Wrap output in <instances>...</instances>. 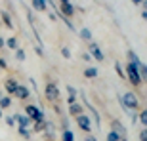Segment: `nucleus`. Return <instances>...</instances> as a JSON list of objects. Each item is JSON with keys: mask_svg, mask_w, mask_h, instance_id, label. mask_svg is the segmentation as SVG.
<instances>
[{"mask_svg": "<svg viewBox=\"0 0 147 141\" xmlns=\"http://www.w3.org/2000/svg\"><path fill=\"white\" fill-rule=\"evenodd\" d=\"M140 141H147V128L142 130V134H140Z\"/></svg>", "mask_w": 147, "mask_h": 141, "instance_id": "29", "label": "nucleus"}, {"mask_svg": "<svg viewBox=\"0 0 147 141\" xmlns=\"http://www.w3.org/2000/svg\"><path fill=\"white\" fill-rule=\"evenodd\" d=\"M61 55L69 59V57H71V50H69V48H61Z\"/></svg>", "mask_w": 147, "mask_h": 141, "instance_id": "27", "label": "nucleus"}, {"mask_svg": "<svg viewBox=\"0 0 147 141\" xmlns=\"http://www.w3.org/2000/svg\"><path fill=\"white\" fill-rule=\"evenodd\" d=\"M138 73H140V76H145V78H147V65H145V63H142V67H140V69H138Z\"/></svg>", "mask_w": 147, "mask_h": 141, "instance_id": "26", "label": "nucleus"}, {"mask_svg": "<svg viewBox=\"0 0 147 141\" xmlns=\"http://www.w3.org/2000/svg\"><path fill=\"white\" fill-rule=\"evenodd\" d=\"M82 99H84V103H86V107L90 109V113H92V116H94V122L98 124V128H99V114H98V109H94L92 107V103L86 99V95H82Z\"/></svg>", "mask_w": 147, "mask_h": 141, "instance_id": "11", "label": "nucleus"}, {"mask_svg": "<svg viewBox=\"0 0 147 141\" xmlns=\"http://www.w3.org/2000/svg\"><path fill=\"white\" fill-rule=\"evenodd\" d=\"M142 17H143V19H147V11H145V10H143V13H142Z\"/></svg>", "mask_w": 147, "mask_h": 141, "instance_id": "33", "label": "nucleus"}, {"mask_svg": "<svg viewBox=\"0 0 147 141\" xmlns=\"http://www.w3.org/2000/svg\"><path fill=\"white\" fill-rule=\"evenodd\" d=\"M86 141H98V139H96L94 136H88V137H86Z\"/></svg>", "mask_w": 147, "mask_h": 141, "instance_id": "31", "label": "nucleus"}, {"mask_svg": "<svg viewBox=\"0 0 147 141\" xmlns=\"http://www.w3.org/2000/svg\"><path fill=\"white\" fill-rule=\"evenodd\" d=\"M143 8H145V11H147V0H143Z\"/></svg>", "mask_w": 147, "mask_h": 141, "instance_id": "35", "label": "nucleus"}, {"mask_svg": "<svg viewBox=\"0 0 147 141\" xmlns=\"http://www.w3.org/2000/svg\"><path fill=\"white\" fill-rule=\"evenodd\" d=\"M6 93H16V90H17V86H19V84H17L16 80H13V78H6Z\"/></svg>", "mask_w": 147, "mask_h": 141, "instance_id": "12", "label": "nucleus"}, {"mask_svg": "<svg viewBox=\"0 0 147 141\" xmlns=\"http://www.w3.org/2000/svg\"><path fill=\"white\" fill-rule=\"evenodd\" d=\"M78 34H80V38H84V40H92V31H90V29H86V27L82 29Z\"/></svg>", "mask_w": 147, "mask_h": 141, "instance_id": "19", "label": "nucleus"}, {"mask_svg": "<svg viewBox=\"0 0 147 141\" xmlns=\"http://www.w3.org/2000/svg\"><path fill=\"white\" fill-rule=\"evenodd\" d=\"M0 17H2V21H4V25L8 29H13V21H11V17L8 11H0Z\"/></svg>", "mask_w": 147, "mask_h": 141, "instance_id": "14", "label": "nucleus"}, {"mask_svg": "<svg viewBox=\"0 0 147 141\" xmlns=\"http://www.w3.org/2000/svg\"><path fill=\"white\" fill-rule=\"evenodd\" d=\"M13 95H16V97H19V99H27L29 95H31V92H29V88H27V86H21V84H19Z\"/></svg>", "mask_w": 147, "mask_h": 141, "instance_id": "10", "label": "nucleus"}, {"mask_svg": "<svg viewBox=\"0 0 147 141\" xmlns=\"http://www.w3.org/2000/svg\"><path fill=\"white\" fill-rule=\"evenodd\" d=\"M126 75H128V80H130L132 84H136V86H140V84H142V76H140L138 69H136V67H132L130 63L126 65Z\"/></svg>", "mask_w": 147, "mask_h": 141, "instance_id": "3", "label": "nucleus"}, {"mask_svg": "<svg viewBox=\"0 0 147 141\" xmlns=\"http://www.w3.org/2000/svg\"><path fill=\"white\" fill-rule=\"evenodd\" d=\"M10 105H11L10 95H2V97H0V111H2V109H8Z\"/></svg>", "mask_w": 147, "mask_h": 141, "instance_id": "16", "label": "nucleus"}, {"mask_svg": "<svg viewBox=\"0 0 147 141\" xmlns=\"http://www.w3.org/2000/svg\"><path fill=\"white\" fill-rule=\"evenodd\" d=\"M107 141H120V137L117 136V134H115L113 130H111L109 134H107Z\"/></svg>", "mask_w": 147, "mask_h": 141, "instance_id": "23", "label": "nucleus"}, {"mask_svg": "<svg viewBox=\"0 0 147 141\" xmlns=\"http://www.w3.org/2000/svg\"><path fill=\"white\" fill-rule=\"evenodd\" d=\"M0 97H2V92H0Z\"/></svg>", "mask_w": 147, "mask_h": 141, "instance_id": "38", "label": "nucleus"}, {"mask_svg": "<svg viewBox=\"0 0 147 141\" xmlns=\"http://www.w3.org/2000/svg\"><path fill=\"white\" fill-rule=\"evenodd\" d=\"M59 2H61V4H63V2H71V0H59Z\"/></svg>", "mask_w": 147, "mask_h": 141, "instance_id": "36", "label": "nucleus"}, {"mask_svg": "<svg viewBox=\"0 0 147 141\" xmlns=\"http://www.w3.org/2000/svg\"><path fill=\"white\" fill-rule=\"evenodd\" d=\"M61 141H75L73 132H71V130H65V132H63V139H61Z\"/></svg>", "mask_w": 147, "mask_h": 141, "instance_id": "21", "label": "nucleus"}, {"mask_svg": "<svg viewBox=\"0 0 147 141\" xmlns=\"http://www.w3.org/2000/svg\"><path fill=\"white\" fill-rule=\"evenodd\" d=\"M17 132H19V136H23L25 139H29V136H31V132L25 130V128H17Z\"/></svg>", "mask_w": 147, "mask_h": 141, "instance_id": "25", "label": "nucleus"}, {"mask_svg": "<svg viewBox=\"0 0 147 141\" xmlns=\"http://www.w3.org/2000/svg\"><path fill=\"white\" fill-rule=\"evenodd\" d=\"M8 67V63H6V59H0V69H6Z\"/></svg>", "mask_w": 147, "mask_h": 141, "instance_id": "30", "label": "nucleus"}, {"mask_svg": "<svg viewBox=\"0 0 147 141\" xmlns=\"http://www.w3.org/2000/svg\"><path fill=\"white\" fill-rule=\"evenodd\" d=\"M69 113H71L73 116H80V114H84V109H82V105L73 103V105H69Z\"/></svg>", "mask_w": 147, "mask_h": 141, "instance_id": "13", "label": "nucleus"}, {"mask_svg": "<svg viewBox=\"0 0 147 141\" xmlns=\"http://www.w3.org/2000/svg\"><path fill=\"white\" fill-rule=\"evenodd\" d=\"M25 113H27V116L33 120V122H40V120H44L42 111H40V107H36V105H27V107H25Z\"/></svg>", "mask_w": 147, "mask_h": 141, "instance_id": "2", "label": "nucleus"}, {"mask_svg": "<svg viewBox=\"0 0 147 141\" xmlns=\"http://www.w3.org/2000/svg\"><path fill=\"white\" fill-rule=\"evenodd\" d=\"M2 48H4V38L0 36V50H2Z\"/></svg>", "mask_w": 147, "mask_h": 141, "instance_id": "32", "label": "nucleus"}, {"mask_svg": "<svg viewBox=\"0 0 147 141\" xmlns=\"http://www.w3.org/2000/svg\"><path fill=\"white\" fill-rule=\"evenodd\" d=\"M16 57H17V61H25V52L17 48V50H16Z\"/></svg>", "mask_w": 147, "mask_h": 141, "instance_id": "24", "label": "nucleus"}, {"mask_svg": "<svg viewBox=\"0 0 147 141\" xmlns=\"http://www.w3.org/2000/svg\"><path fill=\"white\" fill-rule=\"evenodd\" d=\"M84 76H86V78H96V76H98V69H96V67H88V69L84 70Z\"/></svg>", "mask_w": 147, "mask_h": 141, "instance_id": "18", "label": "nucleus"}, {"mask_svg": "<svg viewBox=\"0 0 147 141\" xmlns=\"http://www.w3.org/2000/svg\"><path fill=\"white\" fill-rule=\"evenodd\" d=\"M120 103H122V107H124L126 113H130V114H132V118H134V111L140 107V101H138L136 93H134V92H126V93H122V97H120Z\"/></svg>", "mask_w": 147, "mask_h": 141, "instance_id": "1", "label": "nucleus"}, {"mask_svg": "<svg viewBox=\"0 0 147 141\" xmlns=\"http://www.w3.org/2000/svg\"><path fill=\"white\" fill-rule=\"evenodd\" d=\"M140 120H142V124L147 128V109H143L142 113H140Z\"/></svg>", "mask_w": 147, "mask_h": 141, "instance_id": "22", "label": "nucleus"}, {"mask_svg": "<svg viewBox=\"0 0 147 141\" xmlns=\"http://www.w3.org/2000/svg\"><path fill=\"white\" fill-rule=\"evenodd\" d=\"M111 130H113L115 134H117V136L120 137V141H128V139H126V132H124V126L120 124L119 120H115L113 124H111Z\"/></svg>", "mask_w": 147, "mask_h": 141, "instance_id": "5", "label": "nucleus"}, {"mask_svg": "<svg viewBox=\"0 0 147 141\" xmlns=\"http://www.w3.org/2000/svg\"><path fill=\"white\" fill-rule=\"evenodd\" d=\"M59 13L63 17H67V19H69V17H73V13H75V6H73L71 2H63V4H61V8H59Z\"/></svg>", "mask_w": 147, "mask_h": 141, "instance_id": "7", "label": "nucleus"}, {"mask_svg": "<svg viewBox=\"0 0 147 141\" xmlns=\"http://www.w3.org/2000/svg\"><path fill=\"white\" fill-rule=\"evenodd\" d=\"M4 44H6L10 50H17V38H16V36H10L8 40H4Z\"/></svg>", "mask_w": 147, "mask_h": 141, "instance_id": "17", "label": "nucleus"}, {"mask_svg": "<svg viewBox=\"0 0 147 141\" xmlns=\"http://www.w3.org/2000/svg\"><path fill=\"white\" fill-rule=\"evenodd\" d=\"M0 118H2V111H0Z\"/></svg>", "mask_w": 147, "mask_h": 141, "instance_id": "37", "label": "nucleus"}, {"mask_svg": "<svg viewBox=\"0 0 147 141\" xmlns=\"http://www.w3.org/2000/svg\"><path fill=\"white\" fill-rule=\"evenodd\" d=\"M132 2H134V4H142L143 0H132Z\"/></svg>", "mask_w": 147, "mask_h": 141, "instance_id": "34", "label": "nucleus"}, {"mask_svg": "<svg viewBox=\"0 0 147 141\" xmlns=\"http://www.w3.org/2000/svg\"><path fill=\"white\" fill-rule=\"evenodd\" d=\"M46 99L48 101H55V99L59 97V88H57V84L55 82H50L48 86H46Z\"/></svg>", "mask_w": 147, "mask_h": 141, "instance_id": "4", "label": "nucleus"}, {"mask_svg": "<svg viewBox=\"0 0 147 141\" xmlns=\"http://www.w3.org/2000/svg\"><path fill=\"white\" fill-rule=\"evenodd\" d=\"M76 124H78V128L80 130H84V132H90L92 130V122H90V118H88L86 114H80V116H76Z\"/></svg>", "mask_w": 147, "mask_h": 141, "instance_id": "6", "label": "nucleus"}, {"mask_svg": "<svg viewBox=\"0 0 147 141\" xmlns=\"http://www.w3.org/2000/svg\"><path fill=\"white\" fill-rule=\"evenodd\" d=\"M13 118H16V122H17V128H25V130H27L29 126H31V122H33L27 114H16Z\"/></svg>", "mask_w": 147, "mask_h": 141, "instance_id": "8", "label": "nucleus"}, {"mask_svg": "<svg viewBox=\"0 0 147 141\" xmlns=\"http://www.w3.org/2000/svg\"><path fill=\"white\" fill-rule=\"evenodd\" d=\"M6 124L8 126H16V118H13V116H6Z\"/></svg>", "mask_w": 147, "mask_h": 141, "instance_id": "28", "label": "nucleus"}, {"mask_svg": "<svg viewBox=\"0 0 147 141\" xmlns=\"http://www.w3.org/2000/svg\"><path fill=\"white\" fill-rule=\"evenodd\" d=\"M44 128H46V122H44V120H40V122H34V126H33L34 132H44Z\"/></svg>", "mask_w": 147, "mask_h": 141, "instance_id": "20", "label": "nucleus"}, {"mask_svg": "<svg viewBox=\"0 0 147 141\" xmlns=\"http://www.w3.org/2000/svg\"><path fill=\"white\" fill-rule=\"evenodd\" d=\"M46 0H33V10H36V11H44L46 10Z\"/></svg>", "mask_w": 147, "mask_h": 141, "instance_id": "15", "label": "nucleus"}, {"mask_svg": "<svg viewBox=\"0 0 147 141\" xmlns=\"http://www.w3.org/2000/svg\"><path fill=\"white\" fill-rule=\"evenodd\" d=\"M88 50H90V54L94 55V57H96V59L98 61H103V52H101V50H99V46L98 44H90V46H88Z\"/></svg>", "mask_w": 147, "mask_h": 141, "instance_id": "9", "label": "nucleus"}]
</instances>
